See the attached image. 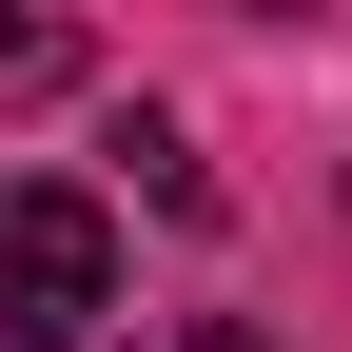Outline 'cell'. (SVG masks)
<instances>
[{
	"label": "cell",
	"mask_w": 352,
	"mask_h": 352,
	"mask_svg": "<svg viewBox=\"0 0 352 352\" xmlns=\"http://www.w3.org/2000/svg\"><path fill=\"white\" fill-rule=\"evenodd\" d=\"M118 314V215L78 176H20L0 196V352H78Z\"/></svg>",
	"instance_id": "obj_1"
},
{
	"label": "cell",
	"mask_w": 352,
	"mask_h": 352,
	"mask_svg": "<svg viewBox=\"0 0 352 352\" xmlns=\"http://www.w3.org/2000/svg\"><path fill=\"white\" fill-rule=\"evenodd\" d=\"M39 78H78V39L59 20H0V98H39Z\"/></svg>",
	"instance_id": "obj_2"
},
{
	"label": "cell",
	"mask_w": 352,
	"mask_h": 352,
	"mask_svg": "<svg viewBox=\"0 0 352 352\" xmlns=\"http://www.w3.org/2000/svg\"><path fill=\"white\" fill-rule=\"evenodd\" d=\"M157 352H254V333H235V314H176V333H157Z\"/></svg>",
	"instance_id": "obj_3"
}]
</instances>
